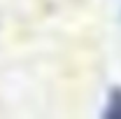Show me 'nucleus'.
I'll return each mask as SVG.
<instances>
[{
    "mask_svg": "<svg viewBox=\"0 0 121 119\" xmlns=\"http://www.w3.org/2000/svg\"><path fill=\"white\" fill-rule=\"evenodd\" d=\"M103 117L109 119H121V87H114L107 96V105L103 110Z\"/></svg>",
    "mask_w": 121,
    "mask_h": 119,
    "instance_id": "f257e3e1",
    "label": "nucleus"
}]
</instances>
